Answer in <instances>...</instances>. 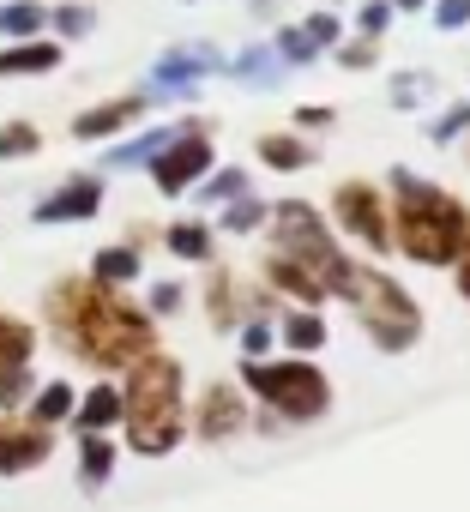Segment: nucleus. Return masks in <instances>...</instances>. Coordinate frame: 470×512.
Returning <instances> with one entry per match:
<instances>
[{
  "instance_id": "f3484780",
  "label": "nucleus",
  "mask_w": 470,
  "mask_h": 512,
  "mask_svg": "<svg viewBox=\"0 0 470 512\" xmlns=\"http://www.w3.org/2000/svg\"><path fill=\"white\" fill-rule=\"evenodd\" d=\"M115 476V440L109 434H79V488L97 494Z\"/></svg>"
},
{
  "instance_id": "5701e85b",
  "label": "nucleus",
  "mask_w": 470,
  "mask_h": 512,
  "mask_svg": "<svg viewBox=\"0 0 470 512\" xmlns=\"http://www.w3.org/2000/svg\"><path fill=\"white\" fill-rule=\"evenodd\" d=\"M260 157H266L272 169H302V163H308V151H302L296 139H278V133H272V139H260Z\"/></svg>"
},
{
  "instance_id": "7ed1b4c3",
  "label": "nucleus",
  "mask_w": 470,
  "mask_h": 512,
  "mask_svg": "<svg viewBox=\"0 0 470 512\" xmlns=\"http://www.w3.org/2000/svg\"><path fill=\"white\" fill-rule=\"evenodd\" d=\"M458 235H464V205L398 175V241H404V253H416L422 266H446L458 253Z\"/></svg>"
},
{
  "instance_id": "9b49d317",
  "label": "nucleus",
  "mask_w": 470,
  "mask_h": 512,
  "mask_svg": "<svg viewBox=\"0 0 470 512\" xmlns=\"http://www.w3.org/2000/svg\"><path fill=\"white\" fill-rule=\"evenodd\" d=\"M25 368H37V326L0 308V386L19 380Z\"/></svg>"
},
{
  "instance_id": "c85d7f7f",
  "label": "nucleus",
  "mask_w": 470,
  "mask_h": 512,
  "mask_svg": "<svg viewBox=\"0 0 470 512\" xmlns=\"http://www.w3.org/2000/svg\"><path fill=\"white\" fill-rule=\"evenodd\" d=\"M470 19V0H440V25L452 31V25H464Z\"/></svg>"
},
{
  "instance_id": "423d86ee",
  "label": "nucleus",
  "mask_w": 470,
  "mask_h": 512,
  "mask_svg": "<svg viewBox=\"0 0 470 512\" xmlns=\"http://www.w3.org/2000/svg\"><path fill=\"white\" fill-rule=\"evenodd\" d=\"M242 374H248V386H254L272 410H284V416H320V410H326V380H320L308 362H248Z\"/></svg>"
},
{
  "instance_id": "c756f323",
  "label": "nucleus",
  "mask_w": 470,
  "mask_h": 512,
  "mask_svg": "<svg viewBox=\"0 0 470 512\" xmlns=\"http://www.w3.org/2000/svg\"><path fill=\"white\" fill-rule=\"evenodd\" d=\"M458 290L470 296V253H464V260H458Z\"/></svg>"
},
{
  "instance_id": "f03ea898",
  "label": "nucleus",
  "mask_w": 470,
  "mask_h": 512,
  "mask_svg": "<svg viewBox=\"0 0 470 512\" xmlns=\"http://www.w3.org/2000/svg\"><path fill=\"white\" fill-rule=\"evenodd\" d=\"M121 428H127V446L139 458H163L181 446L187 434V404H181V368L175 356L151 350L127 368L121 380Z\"/></svg>"
},
{
  "instance_id": "aec40b11",
  "label": "nucleus",
  "mask_w": 470,
  "mask_h": 512,
  "mask_svg": "<svg viewBox=\"0 0 470 512\" xmlns=\"http://www.w3.org/2000/svg\"><path fill=\"white\" fill-rule=\"evenodd\" d=\"M43 151V133L31 121H0V163H25Z\"/></svg>"
},
{
  "instance_id": "412c9836",
  "label": "nucleus",
  "mask_w": 470,
  "mask_h": 512,
  "mask_svg": "<svg viewBox=\"0 0 470 512\" xmlns=\"http://www.w3.org/2000/svg\"><path fill=\"white\" fill-rule=\"evenodd\" d=\"M169 253H181V260H205V253H211L205 223H175V229H169Z\"/></svg>"
},
{
  "instance_id": "bb28decb",
  "label": "nucleus",
  "mask_w": 470,
  "mask_h": 512,
  "mask_svg": "<svg viewBox=\"0 0 470 512\" xmlns=\"http://www.w3.org/2000/svg\"><path fill=\"white\" fill-rule=\"evenodd\" d=\"M223 223H229V229H254V223H260V205H254V199H242V205H235Z\"/></svg>"
},
{
  "instance_id": "cd10ccee",
  "label": "nucleus",
  "mask_w": 470,
  "mask_h": 512,
  "mask_svg": "<svg viewBox=\"0 0 470 512\" xmlns=\"http://www.w3.org/2000/svg\"><path fill=\"white\" fill-rule=\"evenodd\" d=\"M242 187H248L242 175H235V169H223V175L211 181V199H235V193H242Z\"/></svg>"
},
{
  "instance_id": "f257e3e1",
  "label": "nucleus",
  "mask_w": 470,
  "mask_h": 512,
  "mask_svg": "<svg viewBox=\"0 0 470 512\" xmlns=\"http://www.w3.org/2000/svg\"><path fill=\"white\" fill-rule=\"evenodd\" d=\"M43 314H49V332H55L79 362H91L97 374L133 368L139 356L157 350L151 314H139L133 302H121V290H109V284H97V278H61V284H49Z\"/></svg>"
},
{
  "instance_id": "4be33fe9",
  "label": "nucleus",
  "mask_w": 470,
  "mask_h": 512,
  "mask_svg": "<svg viewBox=\"0 0 470 512\" xmlns=\"http://www.w3.org/2000/svg\"><path fill=\"white\" fill-rule=\"evenodd\" d=\"M169 139H175V133H169V127H157V133H145V139H133V145H115V157H109V163H151Z\"/></svg>"
},
{
  "instance_id": "dca6fc26",
  "label": "nucleus",
  "mask_w": 470,
  "mask_h": 512,
  "mask_svg": "<svg viewBox=\"0 0 470 512\" xmlns=\"http://www.w3.org/2000/svg\"><path fill=\"white\" fill-rule=\"evenodd\" d=\"M73 404H79V392H73L67 380H43V386L25 398V416H31L37 428H61V422H73Z\"/></svg>"
},
{
  "instance_id": "9d476101",
  "label": "nucleus",
  "mask_w": 470,
  "mask_h": 512,
  "mask_svg": "<svg viewBox=\"0 0 470 512\" xmlns=\"http://www.w3.org/2000/svg\"><path fill=\"white\" fill-rule=\"evenodd\" d=\"M338 223L350 229V235H362L368 247H386V217H380V199H374V187H338Z\"/></svg>"
},
{
  "instance_id": "0eeeda50",
  "label": "nucleus",
  "mask_w": 470,
  "mask_h": 512,
  "mask_svg": "<svg viewBox=\"0 0 470 512\" xmlns=\"http://www.w3.org/2000/svg\"><path fill=\"white\" fill-rule=\"evenodd\" d=\"M55 458V428H37L25 410H0V482L31 476Z\"/></svg>"
},
{
  "instance_id": "39448f33",
  "label": "nucleus",
  "mask_w": 470,
  "mask_h": 512,
  "mask_svg": "<svg viewBox=\"0 0 470 512\" xmlns=\"http://www.w3.org/2000/svg\"><path fill=\"white\" fill-rule=\"evenodd\" d=\"M338 290L356 302V314H362V326L374 332L380 350H404L416 338V308H410V296L392 278H380V272H344Z\"/></svg>"
},
{
  "instance_id": "20e7f679",
  "label": "nucleus",
  "mask_w": 470,
  "mask_h": 512,
  "mask_svg": "<svg viewBox=\"0 0 470 512\" xmlns=\"http://www.w3.org/2000/svg\"><path fill=\"white\" fill-rule=\"evenodd\" d=\"M278 260H284V266H296L320 296H326V290H338V284H344V272H350V266H344V253L332 247V235L320 229V217H314L308 205H296V199H290V205H278Z\"/></svg>"
},
{
  "instance_id": "6e6552de",
  "label": "nucleus",
  "mask_w": 470,
  "mask_h": 512,
  "mask_svg": "<svg viewBox=\"0 0 470 512\" xmlns=\"http://www.w3.org/2000/svg\"><path fill=\"white\" fill-rule=\"evenodd\" d=\"M205 169H211V139H205V133H175V139L151 157V181H157L163 193H187Z\"/></svg>"
},
{
  "instance_id": "6ab92c4d",
  "label": "nucleus",
  "mask_w": 470,
  "mask_h": 512,
  "mask_svg": "<svg viewBox=\"0 0 470 512\" xmlns=\"http://www.w3.org/2000/svg\"><path fill=\"white\" fill-rule=\"evenodd\" d=\"M85 278H97V284H109V290H127V284L139 278V253H133V247H103Z\"/></svg>"
},
{
  "instance_id": "f8f14e48",
  "label": "nucleus",
  "mask_w": 470,
  "mask_h": 512,
  "mask_svg": "<svg viewBox=\"0 0 470 512\" xmlns=\"http://www.w3.org/2000/svg\"><path fill=\"white\" fill-rule=\"evenodd\" d=\"M73 428H79V434H109V428H121V386L97 380L91 392H79V404H73Z\"/></svg>"
},
{
  "instance_id": "a878e982",
  "label": "nucleus",
  "mask_w": 470,
  "mask_h": 512,
  "mask_svg": "<svg viewBox=\"0 0 470 512\" xmlns=\"http://www.w3.org/2000/svg\"><path fill=\"white\" fill-rule=\"evenodd\" d=\"M181 308V284H157L151 290V314H175Z\"/></svg>"
},
{
  "instance_id": "393cba45",
  "label": "nucleus",
  "mask_w": 470,
  "mask_h": 512,
  "mask_svg": "<svg viewBox=\"0 0 470 512\" xmlns=\"http://www.w3.org/2000/svg\"><path fill=\"white\" fill-rule=\"evenodd\" d=\"M284 338H290L296 350H320V344H326V326H320L314 314H296V320L284 326Z\"/></svg>"
},
{
  "instance_id": "1a4fd4ad",
  "label": "nucleus",
  "mask_w": 470,
  "mask_h": 512,
  "mask_svg": "<svg viewBox=\"0 0 470 512\" xmlns=\"http://www.w3.org/2000/svg\"><path fill=\"white\" fill-rule=\"evenodd\" d=\"M103 211V181L97 175H73V181H61L37 211H31V223H85V217H97Z\"/></svg>"
},
{
  "instance_id": "4468645a",
  "label": "nucleus",
  "mask_w": 470,
  "mask_h": 512,
  "mask_svg": "<svg viewBox=\"0 0 470 512\" xmlns=\"http://www.w3.org/2000/svg\"><path fill=\"white\" fill-rule=\"evenodd\" d=\"M61 67V43L49 37H25L0 49V79H31V73H55Z\"/></svg>"
},
{
  "instance_id": "ddd939ff",
  "label": "nucleus",
  "mask_w": 470,
  "mask_h": 512,
  "mask_svg": "<svg viewBox=\"0 0 470 512\" xmlns=\"http://www.w3.org/2000/svg\"><path fill=\"white\" fill-rule=\"evenodd\" d=\"M242 422H248V416H242V398H235L229 386H211V392L199 398V416H193L199 440H229Z\"/></svg>"
},
{
  "instance_id": "a211bd4d",
  "label": "nucleus",
  "mask_w": 470,
  "mask_h": 512,
  "mask_svg": "<svg viewBox=\"0 0 470 512\" xmlns=\"http://www.w3.org/2000/svg\"><path fill=\"white\" fill-rule=\"evenodd\" d=\"M43 25H49V7H37V0H0V37L7 43L43 37Z\"/></svg>"
},
{
  "instance_id": "2eb2a0df",
  "label": "nucleus",
  "mask_w": 470,
  "mask_h": 512,
  "mask_svg": "<svg viewBox=\"0 0 470 512\" xmlns=\"http://www.w3.org/2000/svg\"><path fill=\"white\" fill-rule=\"evenodd\" d=\"M139 109H145V97H115V103H97V109H85V115L73 121V139H109V133L133 127V121H139Z\"/></svg>"
},
{
  "instance_id": "b1692460",
  "label": "nucleus",
  "mask_w": 470,
  "mask_h": 512,
  "mask_svg": "<svg viewBox=\"0 0 470 512\" xmlns=\"http://www.w3.org/2000/svg\"><path fill=\"white\" fill-rule=\"evenodd\" d=\"M49 25H55L61 37H85V31L97 25V13H91V7H55V13H49Z\"/></svg>"
}]
</instances>
